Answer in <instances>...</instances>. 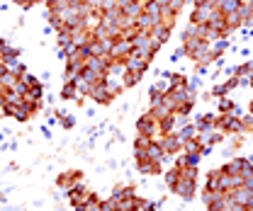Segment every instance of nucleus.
I'll use <instances>...</instances> for the list:
<instances>
[{
  "label": "nucleus",
  "instance_id": "nucleus-38",
  "mask_svg": "<svg viewBox=\"0 0 253 211\" xmlns=\"http://www.w3.org/2000/svg\"><path fill=\"white\" fill-rule=\"evenodd\" d=\"M42 134H44L46 139H51V129H49V126H42Z\"/></svg>",
  "mask_w": 253,
  "mask_h": 211
},
{
  "label": "nucleus",
  "instance_id": "nucleus-13",
  "mask_svg": "<svg viewBox=\"0 0 253 211\" xmlns=\"http://www.w3.org/2000/svg\"><path fill=\"white\" fill-rule=\"evenodd\" d=\"M229 46H231V44H229V39H226V36H221V39H217V41H212V44H210V56L217 61L221 54L229 49Z\"/></svg>",
  "mask_w": 253,
  "mask_h": 211
},
{
  "label": "nucleus",
  "instance_id": "nucleus-16",
  "mask_svg": "<svg viewBox=\"0 0 253 211\" xmlns=\"http://www.w3.org/2000/svg\"><path fill=\"white\" fill-rule=\"evenodd\" d=\"M144 12H146V15H151L156 25L161 22V20H163V7L158 5L156 0H146V5H144Z\"/></svg>",
  "mask_w": 253,
  "mask_h": 211
},
{
  "label": "nucleus",
  "instance_id": "nucleus-22",
  "mask_svg": "<svg viewBox=\"0 0 253 211\" xmlns=\"http://www.w3.org/2000/svg\"><path fill=\"white\" fill-rule=\"evenodd\" d=\"M175 114H168V117H163V119H158V131L161 134H170L173 129H175Z\"/></svg>",
  "mask_w": 253,
  "mask_h": 211
},
{
  "label": "nucleus",
  "instance_id": "nucleus-9",
  "mask_svg": "<svg viewBox=\"0 0 253 211\" xmlns=\"http://www.w3.org/2000/svg\"><path fill=\"white\" fill-rule=\"evenodd\" d=\"M144 207H146V199L139 194H131L117 202V211H144Z\"/></svg>",
  "mask_w": 253,
  "mask_h": 211
},
{
  "label": "nucleus",
  "instance_id": "nucleus-39",
  "mask_svg": "<svg viewBox=\"0 0 253 211\" xmlns=\"http://www.w3.org/2000/svg\"><path fill=\"white\" fill-rule=\"evenodd\" d=\"M5 136H7V134H5V131H0V143H5Z\"/></svg>",
  "mask_w": 253,
  "mask_h": 211
},
{
  "label": "nucleus",
  "instance_id": "nucleus-25",
  "mask_svg": "<svg viewBox=\"0 0 253 211\" xmlns=\"http://www.w3.org/2000/svg\"><path fill=\"white\" fill-rule=\"evenodd\" d=\"M141 78H144V75H139V73H129V70H126L125 78H122V83H125V90L134 88V85H136V83H139Z\"/></svg>",
  "mask_w": 253,
  "mask_h": 211
},
{
  "label": "nucleus",
  "instance_id": "nucleus-3",
  "mask_svg": "<svg viewBox=\"0 0 253 211\" xmlns=\"http://www.w3.org/2000/svg\"><path fill=\"white\" fill-rule=\"evenodd\" d=\"M214 5L212 2H202V5H195V10H192V15H190V22H195V25H207L210 20H212V15H214Z\"/></svg>",
  "mask_w": 253,
  "mask_h": 211
},
{
  "label": "nucleus",
  "instance_id": "nucleus-7",
  "mask_svg": "<svg viewBox=\"0 0 253 211\" xmlns=\"http://www.w3.org/2000/svg\"><path fill=\"white\" fill-rule=\"evenodd\" d=\"M88 97H93L97 105H112V95H110V90H107V85H105V80H100V83H95L93 88H90V92H88Z\"/></svg>",
  "mask_w": 253,
  "mask_h": 211
},
{
  "label": "nucleus",
  "instance_id": "nucleus-19",
  "mask_svg": "<svg viewBox=\"0 0 253 211\" xmlns=\"http://www.w3.org/2000/svg\"><path fill=\"white\" fill-rule=\"evenodd\" d=\"M217 7H219L221 15H231V12H239L241 0H219V2H217Z\"/></svg>",
  "mask_w": 253,
  "mask_h": 211
},
{
  "label": "nucleus",
  "instance_id": "nucleus-11",
  "mask_svg": "<svg viewBox=\"0 0 253 211\" xmlns=\"http://www.w3.org/2000/svg\"><path fill=\"white\" fill-rule=\"evenodd\" d=\"M66 197H68V202H71V204H81V202H85V199H88V189H85L83 180L76 182V184L66 192Z\"/></svg>",
  "mask_w": 253,
  "mask_h": 211
},
{
  "label": "nucleus",
  "instance_id": "nucleus-18",
  "mask_svg": "<svg viewBox=\"0 0 253 211\" xmlns=\"http://www.w3.org/2000/svg\"><path fill=\"white\" fill-rule=\"evenodd\" d=\"M131 194H136V189H134V184H117L115 189H112V199H125V197H131Z\"/></svg>",
  "mask_w": 253,
  "mask_h": 211
},
{
  "label": "nucleus",
  "instance_id": "nucleus-37",
  "mask_svg": "<svg viewBox=\"0 0 253 211\" xmlns=\"http://www.w3.org/2000/svg\"><path fill=\"white\" fill-rule=\"evenodd\" d=\"M7 46H10V44H7V41L0 36V54H5V51H7Z\"/></svg>",
  "mask_w": 253,
  "mask_h": 211
},
{
  "label": "nucleus",
  "instance_id": "nucleus-26",
  "mask_svg": "<svg viewBox=\"0 0 253 211\" xmlns=\"http://www.w3.org/2000/svg\"><path fill=\"white\" fill-rule=\"evenodd\" d=\"M168 114H170V112H168V109L163 107V102H161V105H154V107L149 109V117H154L156 121L163 119V117H168Z\"/></svg>",
  "mask_w": 253,
  "mask_h": 211
},
{
  "label": "nucleus",
  "instance_id": "nucleus-6",
  "mask_svg": "<svg viewBox=\"0 0 253 211\" xmlns=\"http://www.w3.org/2000/svg\"><path fill=\"white\" fill-rule=\"evenodd\" d=\"M195 189H197V180H188V177H180V180L175 182V187H173V192L180 199H185V202H190L195 197Z\"/></svg>",
  "mask_w": 253,
  "mask_h": 211
},
{
  "label": "nucleus",
  "instance_id": "nucleus-29",
  "mask_svg": "<svg viewBox=\"0 0 253 211\" xmlns=\"http://www.w3.org/2000/svg\"><path fill=\"white\" fill-rule=\"evenodd\" d=\"M217 107H219V112H221V114H231L236 105H234V102H231L229 97H219V105H217Z\"/></svg>",
  "mask_w": 253,
  "mask_h": 211
},
{
  "label": "nucleus",
  "instance_id": "nucleus-5",
  "mask_svg": "<svg viewBox=\"0 0 253 211\" xmlns=\"http://www.w3.org/2000/svg\"><path fill=\"white\" fill-rule=\"evenodd\" d=\"M161 146H163V151L168 153V155H178V153H183V139L178 136V134H161Z\"/></svg>",
  "mask_w": 253,
  "mask_h": 211
},
{
  "label": "nucleus",
  "instance_id": "nucleus-8",
  "mask_svg": "<svg viewBox=\"0 0 253 211\" xmlns=\"http://www.w3.org/2000/svg\"><path fill=\"white\" fill-rule=\"evenodd\" d=\"M149 34H151V39H154V51H156V54L163 49V44L170 39V30H168L166 25H161V22H158V25H154Z\"/></svg>",
  "mask_w": 253,
  "mask_h": 211
},
{
  "label": "nucleus",
  "instance_id": "nucleus-23",
  "mask_svg": "<svg viewBox=\"0 0 253 211\" xmlns=\"http://www.w3.org/2000/svg\"><path fill=\"white\" fill-rule=\"evenodd\" d=\"M185 85H188L185 73H170L168 75V88H185Z\"/></svg>",
  "mask_w": 253,
  "mask_h": 211
},
{
  "label": "nucleus",
  "instance_id": "nucleus-36",
  "mask_svg": "<svg viewBox=\"0 0 253 211\" xmlns=\"http://www.w3.org/2000/svg\"><path fill=\"white\" fill-rule=\"evenodd\" d=\"M144 211H161V202H146Z\"/></svg>",
  "mask_w": 253,
  "mask_h": 211
},
{
  "label": "nucleus",
  "instance_id": "nucleus-24",
  "mask_svg": "<svg viewBox=\"0 0 253 211\" xmlns=\"http://www.w3.org/2000/svg\"><path fill=\"white\" fill-rule=\"evenodd\" d=\"M163 180H166V187H170V189H173V187H175V182L180 180V170H178V168L173 165L170 170H166V175H163Z\"/></svg>",
  "mask_w": 253,
  "mask_h": 211
},
{
  "label": "nucleus",
  "instance_id": "nucleus-41",
  "mask_svg": "<svg viewBox=\"0 0 253 211\" xmlns=\"http://www.w3.org/2000/svg\"><path fill=\"white\" fill-rule=\"evenodd\" d=\"M249 134H253V129H251V131H249Z\"/></svg>",
  "mask_w": 253,
  "mask_h": 211
},
{
  "label": "nucleus",
  "instance_id": "nucleus-30",
  "mask_svg": "<svg viewBox=\"0 0 253 211\" xmlns=\"http://www.w3.org/2000/svg\"><path fill=\"white\" fill-rule=\"evenodd\" d=\"M210 66H212V63H205V61H197V63H195V75H207V70H210Z\"/></svg>",
  "mask_w": 253,
  "mask_h": 211
},
{
  "label": "nucleus",
  "instance_id": "nucleus-4",
  "mask_svg": "<svg viewBox=\"0 0 253 211\" xmlns=\"http://www.w3.org/2000/svg\"><path fill=\"white\" fill-rule=\"evenodd\" d=\"M134 46H131V39H126V36H120V39H115L112 41V49H110V61H125V56L131 51Z\"/></svg>",
  "mask_w": 253,
  "mask_h": 211
},
{
  "label": "nucleus",
  "instance_id": "nucleus-15",
  "mask_svg": "<svg viewBox=\"0 0 253 211\" xmlns=\"http://www.w3.org/2000/svg\"><path fill=\"white\" fill-rule=\"evenodd\" d=\"M219 180H221V170H212V173H207V180H205V189H207V192H221Z\"/></svg>",
  "mask_w": 253,
  "mask_h": 211
},
{
  "label": "nucleus",
  "instance_id": "nucleus-1",
  "mask_svg": "<svg viewBox=\"0 0 253 211\" xmlns=\"http://www.w3.org/2000/svg\"><path fill=\"white\" fill-rule=\"evenodd\" d=\"M151 61H154V59L144 56V54H141V51H136V49H131V51H129V54L125 56L126 70H129V73H139V75H144V73L149 70Z\"/></svg>",
  "mask_w": 253,
  "mask_h": 211
},
{
  "label": "nucleus",
  "instance_id": "nucleus-21",
  "mask_svg": "<svg viewBox=\"0 0 253 211\" xmlns=\"http://www.w3.org/2000/svg\"><path fill=\"white\" fill-rule=\"evenodd\" d=\"M5 68H7V73H12L15 78H20L22 73H27V68H25V63L20 59H12V61H5Z\"/></svg>",
  "mask_w": 253,
  "mask_h": 211
},
{
  "label": "nucleus",
  "instance_id": "nucleus-35",
  "mask_svg": "<svg viewBox=\"0 0 253 211\" xmlns=\"http://www.w3.org/2000/svg\"><path fill=\"white\" fill-rule=\"evenodd\" d=\"M197 88H200V75H195V78L188 80V92H195Z\"/></svg>",
  "mask_w": 253,
  "mask_h": 211
},
{
  "label": "nucleus",
  "instance_id": "nucleus-17",
  "mask_svg": "<svg viewBox=\"0 0 253 211\" xmlns=\"http://www.w3.org/2000/svg\"><path fill=\"white\" fill-rule=\"evenodd\" d=\"M156 22H154V17L151 15H146V12H141L136 20H134V27L139 32H151V27H154Z\"/></svg>",
  "mask_w": 253,
  "mask_h": 211
},
{
  "label": "nucleus",
  "instance_id": "nucleus-31",
  "mask_svg": "<svg viewBox=\"0 0 253 211\" xmlns=\"http://www.w3.org/2000/svg\"><path fill=\"white\" fill-rule=\"evenodd\" d=\"M239 119H241V126H244V134L253 129V114H241Z\"/></svg>",
  "mask_w": 253,
  "mask_h": 211
},
{
  "label": "nucleus",
  "instance_id": "nucleus-40",
  "mask_svg": "<svg viewBox=\"0 0 253 211\" xmlns=\"http://www.w3.org/2000/svg\"><path fill=\"white\" fill-rule=\"evenodd\" d=\"M249 114H253V100H251V105H249Z\"/></svg>",
  "mask_w": 253,
  "mask_h": 211
},
{
  "label": "nucleus",
  "instance_id": "nucleus-20",
  "mask_svg": "<svg viewBox=\"0 0 253 211\" xmlns=\"http://www.w3.org/2000/svg\"><path fill=\"white\" fill-rule=\"evenodd\" d=\"M81 97V92H78V88H76V83H63V88H61V100H66V102H76Z\"/></svg>",
  "mask_w": 253,
  "mask_h": 211
},
{
  "label": "nucleus",
  "instance_id": "nucleus-33",
  "mask_svg": "<svg viewBox=\"0 0 253 211\" xmlns=\"http://www.w3.org/2000/svg\"><path fill=\"white\" fill-rule=\"evenodd\" d=\"M210 92H212V97H226V95H229L224 85H214V88H212Z\"/></svg>",
  "mask_w": 253,
  "mask_h": 211
},
{
  "label": "nucleus",
  "instance_id": "nucleus-12",
  "mask_svg": "<svg viewBox=\"0 0 253 211\" xmlns=\"http://www.w3.org/2000/svg\"><path fill=\"white\" fill-rule=\"evenodd\" d=\"M78 180H83V173H81V170H68V173H61V175L56 177V184L68 192Z\"/></svg>",
  "mask_w": 253,
  "mask_h": 211
},
{
  "label": "nucleus",
  "instance_id": "nucleus-34",
  "mask_svg": "<svg viewBox=\"0 0 253 211\" xmlns=\"http://www.w3.org/2000/svg\"><path fill=\"white\" fill-rule=\"evenodd\" d=\"M183 56H185V49H183V46H178V49L173 51V56H170V61H173V63H178V61H183Z\"/></svg>",
  "mask_w": 253,
  "mask_h": 211
},
{
  "label": "nucleus",
  "instance_id": "nucleus-27",
  "mask_svg": "<svg viewBox=\"0 0 253 211\" xmlns=\"http://www.w3.org/2000/svg\"><path fill=\"white\" fill-rule=\"evenodd\" d=\"M195 134H197V129H195V124H190V121H188V124H183V129L178 131V136H180L183 141H188V139H192Z\"/></svg>",
  "mask_w": 253,
  "mask_h": 211
},
{
  "label": "nucleus",
  "instance_id": "nucleus-10",
  "mask_svg": "<svg viewBox=\"0 0 253 211\" xmlns=\"http://www.w3.org/2000/svg\"><path fill=\"white\" fill-rule=\"evenodd\" d=\"M214 119H217V114L207 112V114H197L192 124H195L197 134H207V131H214Z\"/></svg>",
  "mask_w": 253,
  "mask_h": 211
},
{
  "label": "nucleus",
  "instance_id": "nucleus-14",
  "mask_svg": "<svg viewBox=\"0 0 253 211\" xmlns=\"http://www.w3.org/2000/svg\"><path fill=\"white\" fill-rule=\"evenodd\" d=\"M244 165H246V158H234L231 163H226L224 168H221V173H226V175H241V170H244Z\"/></svg>",
  "mask_w": 253,
  "mask_h": 211
},
{
  "label": "nucleus",
  "instance_id": "nucleus-28",
  "mask_svg": "<svg viewBox=\"0 0 253 211\" xmlns=\"http://www.w3.org/2000/svg\"><path fill=\"white\" fill-rule=\"evenodd\" d=\"M149 143H151V139H149V136L136 134V139H134V151H146V148H149Z\"/></svg>",
  "mask_w": 253,
  "mask_h": 211
},
{
  "label": "nucleus",
  "instance_id": "nucleus-2",
  "mask_svg": "<svg viewBox=\"0 0 253 211\" xmlns=\"http://www.w3.org/2000/svg\"><path fill=\"white\" fill-rule=\"evenodd\" d=\"M136 134L149 136V139H158V136H161V131H158V121L154 119V117H149V112L141 114V117L136 119Z\"/></svg>",
  "mask_w": 253,
  "mask_h": 211
},
{
  "label": "nucleus",
  "instance_id": "nucleus-32",
  "mask_svg": "<svg viewBox=\"0 0 253 211\" xmlns=\"http://www.w3.org/2000/svg\"><path fill=\"white\" fill-rule=\"evenodd\" d=\"M59 121H61L63 129H73V126H76V117H73V114H63Z\"/></svg>",
  "mask_w": 253,
  "mask_h": 211
}]
</instances>
